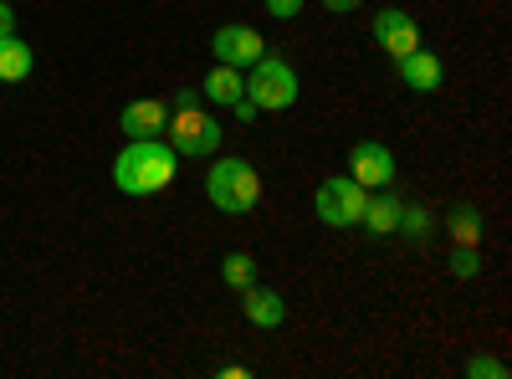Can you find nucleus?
Returning a JSON list of instances; mask_svg holds the SVG:
<instances>
[{"mask_svg":"<svg viewBox=\"0 0 512 379\" xmlns=\"http://www.w3.org/2000/svg\"><path fill=\"white\" fill-rule=\"evenodd\" d=\"M175 175H180V154L169 149L164 134L159 139H128L118 149V159H113V185L128 200H144V195L169 190V185H175Z\"/></svg>","mask_w":512,"mask_h":379,"instance_id":"1","label":"nucleus"},{"mask_svg":"<svg viewBox=\"0 0 512 379\" xmlns=\"http://www.w3.org/2000/svg\"><path fill=\"white\" fill-rule=\"evenodd\" d=\"M205 195H210L216 210H226V216H251L256 200H262V175H256L251 159L221 154L216 164H210V175H205Z\"/></svg>","mask_w":512,"mask_h":379,"instance_id":"2","label":"nucleus"},{"mask_svg":"<svg viewBox=\"0 0 512 379\" xmlns=\"http://www.w3.org/2000/svg\"><path fill=\"white\" fill-rule=\"evenodd\" d=\"M297 93H303V82H297V67L282 52H262L246 67V98L256 103V113H287Z\"/></svg>","mask_w":512,"mask_h":379,"instance_id":"3","label":"nucleus"},{"mask_svg":"<svg viewBox=\"0 0 512 379\" xmlns=\"http://www.w3.org/2000/svg\"><path fill=\"white\" fill-rule=\"evenodd\" d=\"M164 139L169 149H175L180 159H210V154H221V123L210 118L200 103L190 108H169V123H164Z\"/></svg>","mask_w":512,"mask_h":379,"instance_id":"4","label":"nucleus"},{"mask_svg":"<svg viewBox=\"0 0 512 379\" xmlns=\"http://www.w3.org/2000/svg\"><path fill=\"white\" fill-rule=\"evenodd\" d=\"M364 200H369V190L359 185V180H349V175H333V180H323L318 185V221L323 226H333V231H349V226H359V216H364Z\"/></svg>","mask_w":512,"mask_h":379,"instance_id":"5","label":"nucleus"},{"mask_svg":"<svg viewBox=\"0 0 512 379\" xmlns=\"http://www.w3.org/2000/svg\"><path fill=\"white\" fill-rule=\"evenodd\" d=\"M395 175H400V164H395V149L384 144V139H359L349 149V180H359L364 190L395 185Z\"/></svg>","mask_w":512,"mask_h":379,"instance_id":"6","label":"nucleus"},{"mask_svg":"<svg viewBox=\"0 0 512 379\" xmlns=\"http://www.w3.org/2000/svg\"><path fill=\"white\" fill-rule=\"evenodd\" d=\"M262 52H267V41H262V31H256V26H221L216 36H210V57L226 62V67H241V72Z\"/></svg>","mask_w":512,"mask_h":379,"instance_id":"7","label":"nucleus"},{"mask_svg":"<svg viewBox=\"0 0 512 379\" xmlns=\"http://www.w3.org/2000/svg\"><path fill=\"white\" fill-rule=\"evenodd\" d=\"M374 41H379V52H384V57H405V52L420 47V26H415L410 11L390 6V11H379V16H374Z\"/></svg>","mask_w":512,"mask_h":379,"instance_id":"8","label":"nucleus"},{"mask_svg":"<svg viewBox=\"0 0 512 379\" xmlns=\"http://www.w3.org/2000/svg\"><path fill=\"white\" fill-rule=\"evenodd\" d=\"M164 123H169V103H159V98H134V103H123V113H118L123 139H159Z\"/></svg>","mask_w":512,"mask_h":379,"instance_id":"9","label":"nucleus"},{"mask_svg":"<svg viewBox=\"0 0 512 379\" xmlns=\"http://www.w3.org/2000/svg\"><path fill=\"white\" fill-rule=\"evenodd\" d=\"M395 72H400V82H405L410 93H436V88H441V77H446L441 57H436V52H425V47L395 57Z\"/></svg>","mask_w":512,"mask_h":379,"instance_id":"10","label":"nucleus"},{"mask_svg":"<svg viewBox=\"0 0 512 379\" xmlns=\"http://www.w3.org/2000/svg\"><path fill=\"white\" fill-rule=\"evenodd\" d=\"M241 318L246 323H256V328H282L287 323V298H282V292L277 287H246L241 292Z\"/></svg>","mask_w":512,"mask_h":379,"instance_id":"11","label":"nucleus"},{"mask_svg":"<svg viewBox=\"0 0 512 379\" xmlns=\"http://www.w3.org/2000/svg\"><path fill=\"white\" fill-rule=\"evenodd\" d=\"M395 221H400V195H395L390 185H384V190H369L359 226H364L369 236H395Z\"/></svg>","mask_w":512,"mask_h":379,"instance_id":"12","label":"nucleus"},{"mask_svg":"<svg viewBox=\"0 0 512 379\" xmlns=\"http://www.w3.org/2000/svg\"><path fill=\"white\" fill-rule=\"evenodd\" d=\"M200 98H210L216 108H231L236 98H246V72H241V67L216 62V67L205 72V82H200Z\"/></svg>","mask_w":512,"mask_h":379,"instance_id":"13","label":"nucleus"},{"mask_svg":"<svg viewBox=\"0 0 512 379\" xmlns=\"http://www.w3.org/2000/svg\"><path fill=\"white\" fill-rule=\"evenodd\" d=\"M31 67H36L31 41H21V36H0V82H26Z\"/></svg>","mask_w":512,"mask_h":379,"instance_id":"14","label":"nucleus"},{"mask_svg":"<svg viewBox=\"0 0 512 379\" xmlns=\"http://www.w3.org/2000/svg\"><path fill=\"white\" fill-rule=\"evenodd\" d=\"M441 226L451 231L456 246H482V210H477V205H456V210H446Z\"/></svg>","mask_w":512,"mask_h":379,"instance_id":"15","label":"nucleus"},{"mask_svg":"<svg viewBox=\"0 0 512 379\" xmlns=\"http://www.w3.org/2000/svg\"><path fill=\"white\" fill-rule=\"evenodd\" d=\"M436 226H441L436 210H425V205H400L395 231H400L405 241H431V236H436Z\"/></svg>","mask_w":512,"mask_h":379,"instance_id":"16","label":"nucleus"},{"mask_svg":"<svg viewBox=\"0 0 512 379\" xmlns=\"http://www.w3.org/2000/svg\"><path fill=\"white\" fill-rule=\"evenodd\" d=\"M221 282H226L231 292H246V287L256 282V262H251V251H226V257H221Z\"/></svg>","mask_w":512,"mask_h":379,"instance_id":"17","label":"nucleus"},{"mask_svg":"<svg viewBox=\"0 0 512 379\" xmlns=\"http://www.w3.org/2000/svg\"><path fill=\"white\" fill-rule=\"evenodd\" d=\"M446 272L456 282H472L482 272V246H451V257H446Z\"/></svg>","mask_w":512,"mask_h":379,"instance_id":"18","label":"nucleus"},{"mask_svg":"<svg viewBox=\"0 0 512 379\" xmlns=\"http://www.w3.org/2000/svg\"><path fill=\"white\" fill-rule=\"evenodd\" d=\"M512 369L502 364V359H492V354H472L466 359V379H507Z\"/></svg>","mask_w":512,"mask_h":379,"instance_id":"19","label":"nucleus"},{"mask_svg":"<svg viewBox=\"0 0 512 379\" xmlns=\"http://www.w3.org/2000/svg\"><path fill=\"white\" fill-rule=\"evenodd\" d=\"M267 6V16H277V21H292V16H303V6L308 0H262Z\"/></svg>","mask_w":512,"mask_h":379,"instance_id":"20","label":"nucleus"},{"mask_svg":"<svg viewBox=\"0 0 512 379\" xmlns=\"http://www.w3.org/2000/svg\"><path fill=\"white\" fill-rule=\"evenodd\" d=\"M318 6H323V11H333V16H349V11H359V6H364V0H318Z\"/></svg>","mask_w":512,"mask_h":379,"instance_id":"21","label":"nucleus"},{"mask_svg":"<svg viewBox=\"0 0 512 379\" xmlns=\"http://www.w3.org/2000/svg\"><path fill=\"white\" fill-rule=\"evenodd\" d=\"M0 36H16V11H11V0H0Z\"/></svg>","mask_w":512,"mask_h":379,"instance_id":"22","label":"nucleus"},{"mask_svg":"<svg viewBox=\"0 0 512 379\" xmlns=\"http://www.w3.org/2000/svg\"><path fill=\"white\" fill-rule=\"evenodd\" d=\"M231 108H236V118H241V123H251V118H262V113H256V103H251V98H236Z\"/></svg>","mask_w":512,"mask_h":379,"instance_id":"23","label":"nucleus"},{"mask_svg":"<svg viewBox=\"0 0 512 379\" xmlns=\"http://www.w3.org/2000/svg\"><path fill=\"white\" fill-rule=\"evenodd\" d=\"M195 98H200V93H195V88H180V93H175V103H169V108H190V103H195Z\"/></svg>","mask_w":512,"mask_h":379,"instance_id":"24","label":"nucleus"}]
</instances>
